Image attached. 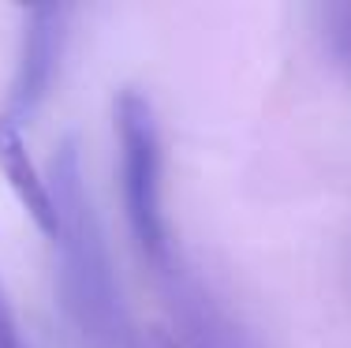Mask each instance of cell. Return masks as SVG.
<instances>
[{
  "instance_id": "6da1fadb",
  "label": "cell",
  "mask_w": 351,
  "mask_h": 348,
  "mask_svg": "<svg viewBox=\"0 0 351 348\" xmlns=\"http://www.w3.org/2000/svg\"><path fill=\"white\" fill-rule=\"evenodd\" d=\"M49 187H53L56 213H60V232L53 244L60 251L56 277H60L64 311L90 348H128L135 334L128 326L120 281H116L112 259H108V244L75 143L60 146Z\"/></svg>"
},
{
  "instance_id": "3957f363",
  "label": "cell",
  "mask_w": 351,
  "mask_h": 348,
  "mask_svg": "<svg viewBox=\"0 0 351 348\" xmlns=\"http://www.w3.org/2000/svg\"><path fill=\"white\" fill-rule=\"evenodd\" d=\"M64 38H68V8L64 4H34L23 12L19 27V56L12 71V102L8 116L15 124L30 120L45 105L60 68Z\"/></svg>"
},
{
  "instance_id": "5b68a950",
  "label": "cell",
  "mask_w": 351,
  "mask_h": 348,
  "mask_svg": "<svg viewBox=\"0 0 351 348\" xmlns=\"http://www.w3.org/2000/svg\"><path fill=\"white\" fill-rule=\"evenodd\" d=\"M322 27H325V45H329V53L351 71V4L322 8Z\"/></svg>"
},
{
  "instance_id": "277c9868",
  "label": "cell",
  "mask_w": 351,
  "mask_h": 348,
  "mask_svg": "<svg viewBox=\"0 0 351 348\" xmlns=\"http://www.w3.org/2000/svg\"><path fill=\"white\" fill-rule=\"evenodd\" d=\"M0 172H4L8 187L15 192L19 206L38 225L41 236L56 240V232H60V213H56L53 187H49V180L41 176V169L34 165V157H30L23 128L8 113L0 116Z\"/></svg>"
},
{
  "instance_id": "8992f818",
  "label": "cell",
  "mask_w": 351,
  "mask_h": 348,
  "mask_svg": "<svg viewBox=\"0 0 351 348\" xmlns=\"http://www.w3.org/2000/svg\"><path fill=\"white\" fill-rule=\"evenodd\" d=\"M0 348H27L23 329H19V322H15L12 300H8V292H4V281H0Z\"/></svg>"
},
{
  "instance_id": "7a4b0ae2",
  "label": "cell",
  "mask_w": 351,
  "mask_h": 348,
  "mask_svg": "<svg viewBox=\"0 0 351 348\" xmlns=\"http://www.w3.org/2000/svg\"><path fill=\"white\" fill-rule=\"evenodd\" d=\"M116 169H120V206L138 262L161 281V288L183 277L172 240V221L165 210V150L157 113L146 94L123 90L116 97Z\"/></svg>"
},
{
  "instance_id": "52a82bcc",
  "label": "cell",
  "mask_w": 351,
  "mask_h": 348,
  "mask_svg": "<svg viewBox=\"0 0 351 348\" xmlns=\"http://www.w3.org/2000/svg\"><path fill=\"white\" fill-rule=\"evenodd\" d=\"M128 348H183V345L172 341V337H165V334H149V337H131Z\"/></svg>"
}]
</instances>
